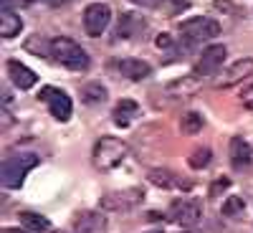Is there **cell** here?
<instances>
[{
	"label": "cell",
	"mask_w": 253,
	"mask_h": 233,
	"mask_svg": "<svg viewBox=\"0 0 253 233\" xmlns=\"http://www.w3.org/2000/svg\"><path fill=\"white\" fill-rule=\"evenodd\" d=\"M51 58L71 71H86L89 69V56L74 38H63V36L53 38L51 41Z\"/></svg>",
	"instance_id": "obj_1"
},
{
	"label": "cell",
	"mask_w": 253,
	"mask_h": 233,
	"mask_svg": "<svg viewBox=\"0 0 253 233\" xmlns=\"http://www.w3.org/2000/svg\"><path fill=\"white\" fill-rule=\"evenodd\" d=\"M200 87H203V79L198 74H187V76L175 79L172 84H167V94H172L177 99H190L200 92Z\"/></svg>",
	"instance_id": "obj_14"
},
{
	"label": "cell",
	"mask_w": 253,
	"mask_h": 233,
	"mask_svg": "<svg viewBox=\"0 0 253 233\" xmlns=\"http://www.w3.org/2000/svg\"><path fill=\"white\" fill-rule=\"evenodd\" d=\"M23 28L18 10L13 8V0H0V36L3 38H15Z\"/></svg>",
	"instance_id": "obj_11"
},
{
	"label": "cell",
	"mask_w": 253,
	"mask_h": 233,
	"mask_svg": "<svg viewBox=\"0 0 253 233\" xmlns=\"http://www.w3.org/2000/svg\"><path fill=\"white\" fill-rule=\"evenodd\" d=\"M180 33L187 44H200V41H210L220 36V23L213 18H205V15H195V18H187L180 23Z\"/></svg>",
	"instance_id": "obj_4"
},
{
	"label": "cell",
	"mask_w": 253,
	"mask_h": 233,
	"mask_svg": "<svg viewBox=\"0 0 253 233\" xmlns=\"http://www.w3.org/2000/svg\"><path fill=\"white\" fill-rule=\"evenodd\" d=\"M243 210H246V203H243V198H228V200L223 203V216H228V218L241 216Z\"/></svg>",
	"instance_id": "obj_24"
},
{
	"label": "cell",
	"mask_w": 253,
	"mask_h": 233,
	"mask_svg": "<svg viewBox=\"0 0 253 233\" xmlns=\"http://www.w3.org/2000/svg\"><path fill=\"white\" fill-rule=\"evenodd\" d=\"M20 223H23V228L31 231V233H43V231H48V218H43L41 213H31V210L20 213Z\"/></svg>",
	"instance_id": "obj_20"
},
{
	"label": "cell",
	"mask_w": 253,
	"mask_h": 233,
	"mask_svg": "<svg viewBox=\"0 0 253 233\" xmlns=\"http://www.w3.org/2000/svg\"><path fill=\"white\" fill-rule=\"evenodd\" d=\"M142 200V190L139 187H126L119 193H107L101 198V205L107 210H129Z\"/></svg>",
	"instance_id": "obj_10"
},
{
	"label": "cell",
	"mask_w": 253,
	"mask_h": 233,
	"mask_svg": "<svg viewBox=\"0 0 253 233\" xmlns=\"http://www.w3.org/2000/svg\"><path fill=\"white\" fill-rule=\"evenodd\" d=\"M84 31H86V36L91 38H99L104 31H107L109 20H112V10L107 3H91L86 5V10H84Z\"/></svg>",
	"instance_id": "obj_7"
},
{
	"label": "cell",
	"mask_w": 253,
	"mask_h": 233,
	"mask_svg": "<svg viewBox=\"0 0 253 233\" xmlns=\"http://www.w3.org/2000/svg\"><path fill=\"white\" fill-rule=\"evenodd\" d=\"M182 233H198V231H193V228H187V231H182Z\"/></svg>",
	"instance_id": "obj_31"
},
{
	"label": "cell",
	"mask_w": 253,
	"mask_h": 233,
	"mask_svg": "<svg viewBox=\"0 0 253 233\" xmlns=\"http://www.w3.org/2000/svg\"><path fill=\"white\" fill-rule=\"evenodd\" d=\"M81 99L86 104H101V101H107V89H104L99 81H91L81 89Z\"/></svg>",
	"instance_id": "obj_21"
},
{
	"label": "cell",
	"mask_w": 253,
	"mask_h": 233,
	"mask_svg": "<svg viewBox=\"0 0 253 233\" xmlns=\"http://www.w3.org/2000/svg\"><path fill=\"white\" fill-rule=\"evenodd\" d=\"M147 178H150L152 185L165 187V190H177V187H182V183H180L170 170H150V173H147Z\"/></svg>",
	"instance_id": "obj_19"
},
{
	"label": "cell",
	"mask_w": 253,
	"mask_h": 233,
	"mask_svg": "<svg viewBox=\"0 0 253 233\" xmlns=\"http://www.w3.org/2000/svg\"><path fill=\"white\" fill-rule=\"evenodd\" d=\"M38 165V155L33 152H18L3 160V185L5 187H20L26 180V175Z\"/></svg>",
	"instance_id": "obj_3"
},
{
	"label": "cell",
	"mask_w": 253,
	"mask_h": 233,
	"mask_svg": "<svg viewBox=\"0 0 253 233\" xmlns=\"http://www.w3.org/2000/svg\"><path fill=\"white\" fill-rule=\"evenodd\" d=\"M167 221H172L182 228H195L203 221V205L195 198H180L167 210Z\"/></svg>",
	"instance_id": "obj_5"
},
{
	"label": "cell",
	"mask_w": 253,
	"mask_h": 233,
	"mask_svg": "<svg viewBox=\"0 0 253 233\" xmlns=\"http://www.w3.org/2000/svg\"><path fill=\"white\" fill-rule=\"evenodd\" d=\"M132 3H139V5H147V8H160L162 0H132Z\"/></svg>",
	"instance_id": "obj_28"
},
{
	"label": "cell",
	"mask_w": 253,
	"mask_h": 233,
	"mask_svg": "<svg viewBox=\"0 0 253 233\" xmlns=\"http://www.w3.org/2000/svg\"><path fill=\"white\" fill-rule=\"evenodd\" d=\"M223 61H225V46H223V44L208 46V48L200 53V58H198L195 74H198L200 79H203V76H215V74H220Z\"/></svg>",
	"instance_id": "obj_9"
},
{
	"label": "cell",
	"mask_w": 253,
	"mask_h": 233,
	"mask_svg": "<svg viewBox=\"0 0 253 233\" xmlns=\"http://www.w3.org/2000/svg\"><path fill=\"white\" fill-rule=\"evenodd\" d=\"M137 114H139V104L132 101V99H122L117 107H114V122L119 127H129Z\"/></svg>",
	"instance_id": "obj_18"
},
{
	"label": "cell",
	"mask_w": 253,
	"mask_h": 233,
	"mask_svg": "<svg viewBox=\"0 0 253 233\" xmlns=\"http://www.w3.org/2000/svg\"><path fill=\"white\" fill-rule=\"evenodd\" d=\"M126 157H129V147L119 137H101L94 147V165L101 173H109L119 167Z\"/></svg>",
	"instance_id": "obj_2"
},
{
	"label": "cell",
	"mask_w": 253,
	"mask_h": 233,
	"mask_svg": "<svg viewBox=\"0 0 253 233\" xmlns=\"http://www.w3.org/2000/svg\"><path fill=\"white\" fill-rule=\"evenodd\" d=\"M223 187H228V180H220V183H215L213 187H210V193H213V195H215V193H218V190H223Z\"/></svg>",
	"instance_id": "obj_29"
},
{
	"label": "cell",
	"mask_w": 253,
	"mask_h": 233,
	"mask_svg": "<svg viewBox=\"0 0 253 233\" xmlns=\"http://www.w3.org/2000/svg\"><path fill=\"white\" fill-rule=\"evenodd\" d=\"M5 69H8L10 81L15 84L18 89H33V87H36V81H38L36 71H33V69H28L26 63H20L18 58H10V61L5 63Z\"/></svg>",
	"instance_id": "obj_13"
},
{
	"label": "cell",
	"mask_w": 253,
	"mask_h": 233,
	"mask_svg": "<svg viewBox=\"0 0 253 233\" xmlns=\"http://www.w3.org/2000/svg\"><path fill=\"white\" fill-rule=\"evenodd\" d=\"M38 99L48 107L51 117L58 119V122H69L71 119V112H74V104H71V96L63 92V89H56V87H43L38 94Z\"/></svg>",
	"instance_id": "obj_6"
},
{
	"label": "cell",
	"mask_w": 253,
	"mask_h": 233,
	"mask_svg": "<svg viewBox=\"0 0 253 233\" xmlns=\"http://www.w3.org/2000/svg\"><path fill=\"white\" fill-rule=\"evenodd\" d=\"M147 233H162V231H147Z\"/></svg>",
	"instance_id": "obj_32"
},
{
	"label": "cell",
	"mask_w": 253,
	"mask_h": 233,
	"mask_svg": "<svg viewBox=\"0 0 253 233\" xmlns=\"http://www.w3.org/2000/svg\"><path fill=\"white\" fill-rule=\"evenodd\" d=\"M155 44H157V48H170V46H172V36H170V33H160V36L155 38Z\"/></svg>",
	"instance_id": "obj_27"
},
{
	"label": "cell",
	"mask_w": 253,
	"mask_h": 233,
	"mask_svg": "<svg viewBox=\"0 0 253 233\" xmlns=\"http://www.w3.org/2000/svg\"><path fill=\"white\" fill-rule=\"evenodd\" d=\"M241 104H243L246 109H253V84H251V87L241 94Z\"/></svg>",
	"instance_id": "obj_26"
},
{
	"label": "cell",
	"mask_w": 253,
	"mask_h": 233,
	"mask_svg": "<svg viewBox=\"0 0 253 233\" xmlns=\"http://www.w3.org/2000/svg\"><path fill=\"white\" fill-rule=\"evenodd\" d=\"M3 233H31V231H18V228H3Z\"/></svg>",
	"instance_id": "obj_30"
},
{
	"label": "cell",
	"mask_w": 253,
	"mask_h": 233,
	"mask_svg": "<svg viewBox=\"0 0 253 233\" xmlns=\"http://www.w3.org/2000/svg\"><path fill=\"white\" fill-rule=\"evenodd\" d=\"M117 69L122 71V76H126L129 81H144L147 76L152 74V66L147 61H139V58H122L117 63Z\"/></svg>",
	"instance_id": "obj_15"
},
{
	"label": "cell",
	"mask_w": 253,
	"mask_h": 233,
	"mask_svg": "<svg viewBox=\"0 0 253 233\" xmlns=\"http://www.w3.org/2000/svg\"><path fill=\"white\" fill-rule=\"evenodd\" d=\"M251 76H253V58H238L218 74L215 87L218 89H230V87H236V84H241Z\"/></svg>",
	"instance_id": "obj_8"
},
{
	"label": "cell",
	"mask_w": 253,
	"mask_h": 233,
	"mask_svg": "<svg viewBox=\"0 0 253 233\" xmlns=\"http://www.w3.org/2000/svg\"><path fill=\"white\" fill-rule=\"evenodd\" d=\"M142 28H144V20L137 13H122L119 23H117V38H122V41L134 38V36H139Z\"/></svg>",
	"instance_id": "obj_16"
},
{
	"label": "cell",
	"mask_w": 253,
	"mask_h": 233,
	"mask_svg": "<svg viewBox=\"0 0 253 233\" xmlns=\"http://www.w3.org/2000/svg\"><path fill=\"white\" fill-rule=\"evenodd\" d=\"M107 218L99 210H81L74 221V233H107Z\"/></svg>",
	"instance_id": "obj_12"
},
{
	"label": "cell",
	"mask_w": 253,
	"mask_h": 233,
	"mask_svg": "<svg viewBox=\"0 0 253 233\" xmlns=\"http://www.w3.org/2000/svg\"><path fill=\"white\" fill-rule=\"evenodd\" d=\"M190 167H193V170H203V167H208L210 165V150L208 147H200V150H195L193 155H190Z\"/></svg>",
	"instance_id": "obj_23"
},
{
	"label": "cell",
	"mask_w": 253,
	"mask_h": 233,
	"mask_svg": "<svg viewBox=\"0 0 253 233\" xmlns=\"http://www.w3.org/2000/svg\"><path fill=\"white\" fill-rule=\"evenodd\" d=\"M203 124H205V119H203L198 112H187V114L182 117V132L195 135V132H200V130H203Z\"/></svg>",
	"instance_id": "obj_22"
},
{
	"label": "cell",
	"mask_w": 253,
	"mask_h": 233,
	"mask_svg": "<svg viewBox=\"0 0 253 233\" xmlns=\"http://www.w3.org/2000/svg\"><path fill=\"white\" fill-rule=\"evenodd\" d=\"M56 233H63V231H56Z\"/></svg>",
	"instance_id": "obj_33"
},
{
	"label": "cell",
	"mask_w": 253,
	"mask_h": 233,
	"mask_svg": "<svg viewBox=\"0 0 253 233\" xmlns=\"http://www.w3.org/2000/svg\"><path fill=\"white\" fill-rule=\"evenodd\" d=\"M26 48H28V51H36V53H41V56H51V41H43V38L33 36L28 44H26Z\"/></svg>",
	"instance_id": "obj_25"
},
{
	"label": "cell",
	"mask_w": 253,
	"mask_h": 233,
	"mask_svg": "<svg viewBox=\"0 0 253 233\" xmlns=\"http://www.w3.org/2000/svg\"><path fill=\"white\" fill-rule=\"evenodd\" d=\"M230 165L238 167V170L251 165V144L243 137H233V140H230Z\"/></svg>",
	"instance_id": "obj_17"
}]
</instances>
